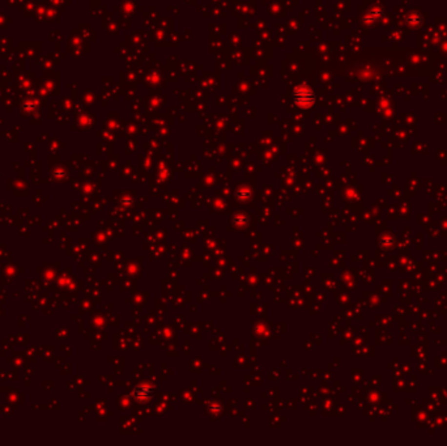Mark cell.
<instances>
[{"mask_svg":"<svg viewBox=\"0 0 447 446\" xmlns=\"http://www.w3.org/2000/svg\"><path fill=\"white\" fill-rule=\"evenodd\" d=\"M296 102H298L300 105H310V103H313V93L309 92L307 89H298V92L296 93Z\"/></svg>","mask_w":447,"mask_h":446,"instance_id":"obj_1","label":"cell"}]
</instances>
